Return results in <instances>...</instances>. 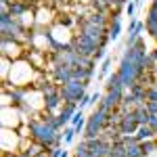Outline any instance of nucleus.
<instances>
[{
	"label": "nucleus",
	"mask_w": 157,
	"mask_h": 157,
	"mask_svg": "<svg viewBox=\"0 0 157 157\" xmlns=\"http://www.w3.org/2000/svg\"><path fill=\"white\" fill-rule=\"evenodd\" d=\"M27 132H29V138L40 143L42 147L46 149H55V140H57V134L61 130H55L48 121L42 120V115H34L32 120L27 121Z\"/></svg>",
	"instance_id": "1"
},
{
	"label": "nucleus",
	"mask_w": 157,
	"mask_h": 157,
	"mask_svg": "<svg viewBox=\"0 0 157 157\" xmlns=\"http://www.w3.org/2000/svg\"><path fill=\"white\" fill-rule=\"evenodd\" d=\"M27 32H29V27H25L19 19L11 17L9 13H0V38H11V40L23 42Z\"/></svg>",
	"instance_id": "2"
},
{
	"label": "nucleus",
	"mask_w": 157,
	"mask_h": 157,
	"mask_svg": "<svg viewBox=\"0 0 157 157\" xmlns=\"http://www.w3.org/2000/svg\"><path fill=\"white\" fill-rule=\"evenodd\" d=\"M105 126H107V111L97 107L86 117V128H84L82 138H97V136H101L103 130H105Z\"/></svg>",
	"instance_id": "3"
},
{
	"label": "nucleus",
	"mask_w": 157,
	"mask_h": 157,
	"mask_svg": "<svg viewBox=\"0 0 157 157\" xmlns=\"http://www.w3.org/2000/svg\"><path fill=\"white\" fill-rule=\"evenodd\" d=\"M124 94H126V88H124V86H115V88H111V90H105V94H103V98H101V103H98L97 107L103 109V111H107V113H111V111H115V109L121 105Z\"/></svg>",
	"instance_id": "4"
},
{
	"label": "nucleus",
	"mask_w": 157,
	"mask_h": 157,
	"mask_svg": "<svg viewBox=\"0 0 157 157\" xmlns=\"http://www.w3.org/2000/svg\"><path fill=\"white\" fill-rule=\"evenodd\" d=\"M86 88L88 86L84 82H78V80H71V82H67V84L61 86V97L65 103H80L82 97L86 94Z\"/></svg>",
	"instance_id": "5"
},
{
	"label": "nucleus",
	"mask_w": 157,
	"mask_h": 157,
	"mask_svg": "<svg viewBox=\"0 0 157 157\" xmlns=\"http://www.w3.org/2000/svg\"><path fill=\"white\" fill-rule=\"evenodd\" d=\"M48 71H50V78L59 86H63V84H67V82L73 80V65H65V63H55L52 61Z\"/></svg>",
	"instance_id": "6"
},
{
	"label": "nucleus",
	"mask_w": 157,
	"mask_h": 157,
	"mask_svg": "<svg viewBox=\"0 0 157 157\" xmlns=\"http://www.w3.org/2000/svg\"><path fill=\"white\" fill-rule=\"evenodd\" d=\"M73 44H75V50L80 55H84V57H94V52L101 48V44H98L97 40L84 36V34H78V36L73 38Z\"/></svg>",
	"instance_id": "7"
},
{
	"label": "nucleus",
	"mask_w": 157,
	"mask_h": 157,
	"mask_svg": "<svg viewBox=\"0 0 157 157\" xmlns=\"http://www.w3.org/2000/svg\"><path fill=\"white\" fill-rule=\"evenodd\" d=\"M0 48H2V57H9L11 61L21 59V42L19 40L0 38Z\"/></svg>",
	"instance_id": "8"
},
{
	"label": "nucleus",
	"mask_w": 157,
	"mask_h": 157,
	"mask_svg": "<svg viewBox=\"0 0 157 157\" xmlns=\"http://www.w3.org/2000/svg\"><path fill=\"white\" fill-rule=\"evenodd\" d=\"M63 97H61V88L57 92H50V94H42V111H48V113H57L63 107Z\"/></svg>",
	"instance_id": "9"
},
{
	"label": "nucleus",
	"mask_w": 157,
	"mask_h": 157,
	"mask_svg": "<svg viewBox=\"0 0 157 157\" xmlns=\"http://www.w3.org/2000/svg\"><path fill=\"white\" fill-rule=\"evenodd\" d=\"M120 132L121 136L124 134H136V130H138V120H136V113L134 111H130V113H121V120H120Z\"/></svg>",
	"instance_id": "10"
},
{
	"label": "nucleus",
	"mask_w": 157,
	"mask_h": 157,
	"mask_svg": "<svg viewBox=\"0 0 157 157\" xmlns=\"http://www.w3.org/2000/svg\"><path fill=\"white\" fill-rule=\"evenodd\" d=\"M29 13H34V6L29 4V0H15L9 6V15L15 19H21L23 15H29Z\"/></svg>",
	"instance_id": "11"
},
{
	"label": "nucleus",
	"mask_w": 157,
	"mask_h": 157,
	"mask_svg": "<svg viewBox=\"0 0 157 157\" xmlns=\"http://www.w3.org/2000/svg\"><path fill=\"white\" fill-rule=\"evenodd\" d=\"M78 109H80V105H78V103H63L61 111L57 113V115H59V121H61V126H63V128L71 124V117L75 115V111H78Z\"/></svg>",
	"instance_id": "12"
},
{
	"label": "nucleus",
	"mask_w": 157,
	"mask_h": 157,
	"mask_svg": "<svg viewBox=\"0 0 157 157\" xmlns=\"http://www.w3.org/2000/svg\"><path fill=\"white\" fill-rule=\"evenodd\" d=\"M109 42H115L121 36V13H113L111 15V23H109Z\"/></svg>",
	"instance_id": "13"
},
{
	"label": "nucleus",
	"mask_w": 157,
	"mask_h": 157,
	"mask_svg": "<svg viewBox=\"0 0 157 157\" xmlns=\"http://www.w3.org/2000/svg\"><path fill=\"white\" fill-rule=\"evenodd\" d=\"M157 134L153 132V128L149 126V124H143V126H138V130H136V138H138V143H143V140H151V138H155Z\"/></svg>",
	"instance_id": "14"
},
{
	"label": "nucleus",
	"mask_w": 157,
	"mask_h": 157,
	"mask_svg": "<svg viewBox=\"0 0 157 157\" xmlns=\"http://www.w3.org/2000/svg\"><path fill=\"white\" fill-rule=\"evenodd\" d=\"M71 157H92L90 149H88V147H86V143H84V138L75 145V149L71 151Z\"/></svg>",
	"instance_id": "15"
},
{
	"label": "nucleus",
	"mask_w": 157,
	"mask_h": 157,
	"mask_svg": "<svg viewBox=\"0 0 157 157\" xmlns=\"http://www.w3.org/2000/svg\"><path fill=\"white\" fill-rule=\"evenodd\" d=\"M134 113H136V120L138 124L143 126V124H149V111H147V105H138V107H134Z\"/></svg>",
	"instance_id": "16"
},
{
	"label": "nucleus",
	"mask_w": 157,
	"mask_h": 157,
	"mask_svg": "<svg viewBox=\"0 0 157 157\" xmlns=\"http://www.w3.org/2000/svg\"><path fill=\"white\" fill-rule=\"evenodd\" d=\"M115 86H124V84H121L120 73H117V69H115V71H111V73L107 75V84H105V90H111V88H115Z\"/></svg>",
	"instance_id": "17"
},
{
	"label": "nucleus",
	"mask_w": 157,
	"mask_h": 157,
	"mask_svg": "<svg viewBox=\"0 0 157 157\" xmlns=\"http://www.w3.org/2000/svg\"><path fill=\"white\" fill-rule=\"evenodd\" d=\"M109 73H111V57H105V59L101 61V71H98V78H107Z\"/></svg>",
	"instance_id": "18"
},
{
	"label": "nucleus",
	"mask_w": 157,
	"mask_h": 157,
	"mask_svg": "<svg viewBox=\"0 0 157 157\" xmlns=\"http://www.w3.org/2000/svg\"><path fill=\"white\" fill-rule=\"evenodd\" d=\"M140 149H143L145 157H147V155H151V153H153V151L157 149V140H155V138H151V140H143V143H140Z\"/></svg>",
	"instance_id": "19"
},
{
	"label": "nucleus",
	"mask_w": 157,
	"mask_h": 157,
	"mask_svg": "<svg viewBox=\"0 0 157 157\" xmlns=\"http://www.w3.org/2000/svg\"><path fill=\"white\" fill-rule=\"evenodd\" d=\"M63 132H65V145H71L73 140H75V136H78V132H75L73 126H65Z\"/></svg>",
	"instance_id": "20"
},
{
	"label": "nucleus",
	"mask_w": 157,
	"mask_h": 157,
	"mask_svg": "<svg viewBox=\"0 0 157 157\" xmlns=\"http://www.w3.org/2000/svg\"><path fill=\"white\" fill-rule=\"evenodd\" d=\"M73 23H78V19L71 17V15H63V17L59 19V25H63V27H71Z\"/></svg>",
	"instance_id": "21"
},
{
	"label": "nucleus",
	"mask_w": 157,
	"mask_h": 157,
	"mask_svg": "<svg viewBox=\"0 0 157 157\" xmlns=\"http://www.w3.org/2000/svg\"><path fill=\"white\" fill-rule=\"evenodd\" d=\"M147 101H157V82L147 86Z\"/></svg>",
	"instance_id": "22"
},
{
	"label": "nucleus",
	"mask_w": 157,
	"mask_h": 157,
	"mask_svg": "<svg viewBox=\"0 0 157 157\" xmlns=\"http://www.w3.org/2000/svg\"><path fill=\"white\" fill-rule=\"evenodd\" d=\"M78 105H80V109L92 107V94H88V92H86L84 97H82V101H80V103H78Z\"/></svg>",
	"instance_id": "23"
},
{
	"label": "nucleus",
	"mask_w": 157,
	"mask_h": 157,
	"mask_svg": "<svg viewBox=\"0 0 157 157\" xmlns=\"http://www.w3.org/2000/svg\"><path fill=\"white\" fill-rule=\"evenodd\" d=\"M136 9H138V6H136V2H128V4H126V9H124V11H126V15H128V17H130V19H132L134 15H136Z\"/></svg>",
	"instance_id": "24"
},
{
	"label": "nucleus",
	"mask_w": 157,
	"mask_h": 157,
	"mask_svg": "<svg viewBox=\"0 0 157 157\" xmlns=\"http://www.w3.org/2000/svg\"><path fill=\"white\" fill-rule=\"evenodd\" d=\"M105 57H107V46H101V48H98L97 52H94V57H92V59H94V61L98 63V61H103Z\"/></svg>",
	"instance_id": "25"
},
{
	"label": "nucleus",
	"mask_w": 157,
	"mask_h": 157,
	"mask_svg": "<svg viewBox=\"0 0 157 157\" xmlns=\"http://www.w3.org/2000/svg\"><path fill=\"white\" fill-rule=\"evenodd\" d=\"M138 23H140V21H138L136 17H132V19H130V23H128V29H126V32H128V36H130V34H134V29L138 27Z\"/></svg>",
	"instance_id": "26"
},
{
	"label": "nucleus",
	"mask_w": 157,
	"mask_h": 157,
	"mask_svg": "<svg viewBox=\"0 0 157 157\" xmlns=\"http://www.w3.org/2000/svg\"><path fill=\"white\" fill-rule=\"evenodd\" d=\"M147 111L151 113V115H157V101H147Z\"/></svg>",
	"instance_id": "27"
},
{
	"label": "nucleus",
	"mask_w": 157,
	"mask_h": 157,
	"mask_svg": "<svg viewBox=\"0 0 157 157\" xmlns=\"http://www.w3.org/2000/svg\"><path fill=\"white\" fill-rule=\"evenodd\" d=\"M63 149L61 147H55V149H48V157H61Z\"/></svg>",
	"instance_id": "28"
},
{
	"label": "nucleus",
	"mask_w": 157,
	"mask_h": 157,
	"mask_svg": "<svg viewBox=\"0 0 157 157\" xmlns=\"http://www.w3.org/2000/svg\"><path fill=\"white\" fill-rule=\"evenodd\" d=\"M149 126H151L153 132L157 134V115H149Z\"/></svg>",
	"instance_id": "29"
},
{
	"label": "nucleus",
	"mask_w": 157,
	"mask_h": 157,
	"mask_svg": "<svg viewBox=\"0 0 157 157\" xmlns=\"http://www.w3.org/2000/svg\"><path fill=\"white\" fill-rule=\"evenodd\" d=\"M15 0H2V6H11Z\"/></svg>",
	"instance_id": "30"
},
{
	"label": "nucleus",
	"mask_w": 157,
	"mask_h": 157,
	"mask_svg": "<svg viewBox=\"0 0 157 157\" xmlns=\"http://www.w3.org/2000/svg\"><path fill=\"white\" fill-rule=\"evenodd\" d=\"M61 157H71V153H69V151H65V149H63V153H61Z\"/></svg>",
	"instance_id": "31"
},
{
	"label": "nucleus",
	"mask_w": 157,
	"mask_h": 157,
	"mask_svg": "<svg viewBox=\"0 0 157 157\" xmlns=\"http://www.w3.org/2000/svg\"><path fill=\"white\" fill-rule=\"evenodd\" d=\"M134 2H136V6H138V9H140V6H143V2H145V0H134Z\"/></svg>",
	"instance_id": "32"
},
{
	"label": "nucleus",
	"mask_w": 157,
	"mask_h": 157,
	"mask_svg": "<svg viewBox=\"0 0 157 157\" xmlns=\"http://www.w3.org/2000/svg\"><path fill=\"white\" fill-rule=\"evenodd\" d=\"M151 6H153V9H157V0H151Z\"/></svg>",
	"instance_id": "33"
},
{
	"label": "nucleus",
	"mask_w": 157,
	"mask_h": 157,
	"mask_svg": "<svg viewBox=\"0 0 157 157\" xmlns=\"http://www.w3.org/2000/svg\"><path fill=\"white\" fill-rule=\"evenodd\" d=\"M128 2H134V0H128Z\"/></svg>",
	"instance_id": "34"
},
{
	"label": "nucleus",
	"mask_w": 157,
	"mask_h": 157,
	"mask_svg": "<svg viewBox=\"0 0 157 157\" xmlns=\"http://www.w3.org/2000/svg\"><path fill=\"white\" fill-rule=\"evenodd\" d=\"M107 157H113V155H107Z\"/></svg>",
	"instance_id": "35"
}]
</instances>
